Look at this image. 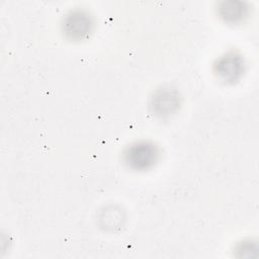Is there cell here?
Segmentation results:
<instances>
[{"label": "cell", "mask_w": 259, "mask_h": 259, "mask_svg": "<svg viewBox=\"0 0 259 259\" xmlns=\"http://www.w3.org/2000/svg\"><path fill=\"white\" fill-rule=\"evenodd\" d=\"M92 27L91 17L83 11L71 12L65 19L64 32L71 39H82L86 37Z\"/></svg>", "instance_id": "2"}, {"label": "cell", "mask_w": 259, "mask_h": 259, "mask_svg": "<svg viewBox=\"0 0 259 259\" xmlns=\"http://www.w3.org/2000/svg\"><path fill=\"white\" fill-rule=\"evenodd\" d=\"M245 10L246 8H244L241 3L234 2V1L224 2L220 8L221 15L226 20H231V21H236L242 18V16L245 15Z\"/></svg>", "instance_id": "5"}, {"label": "cell", "mask_w": 259, "mask_h": 259, "mask_svg": "<svg viewBox=\"0 0 259 259\" xmlns=\"http://www.w3.org/2000/svg\"><path fill=\"white\" fill-rule=\"evenodd\" d=\"M178 105V98L171 91L165 90L161 91L156 97L154 101V106L157 111L161 114L170 113L173 109Z\"/></svg>", "instance_id": "4"}, {"label": "cell", "mask_w": 259, "mask_h": 259, "mask_svg": "<svg viewBox=\"0 0 259 259\" xmlns=\"http://www.w3.org/2000/svg\"><path fill=\"white\" fill-rule=\"evenodd\" d=\"M243 60L235 54H227L222 57L215 64V73L218 76L227 82L236 80L243 71Z\"/></svg>", "instance_id": "3"}, {"label": "cell", "mask_w": 259, "mask_h": 259, "mask_svg": "<svg viewBox=\"0 0 259 259\" xmlns=\"http://www.w3.org/2000/svg\"><path fill=\"white\" fill-rule=\"evenodd\" d=\"M158 157L157 148L147 142L137 143L131 146L125 154L124 160L125 163L133 169H147L152 166Z\"/></svg>", "instance_id": "1"}]
</instances>
